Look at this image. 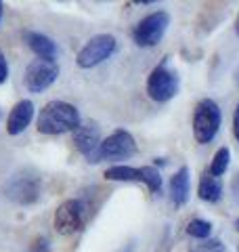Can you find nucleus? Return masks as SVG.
Wrapping results in <instances>:
<instances>
[{"label": "nucleus", "mask_w": 239, "mask_h": 252, "mask_svg": "<svg viewBox=\"0 0 239 252\" xmlns=\"http://www.w3.org/2000/svg\"><path fill=\"white\" fill-rule=\"evenodd\" d=\"M231 191H233V195L239 200V175H235L233 181H231Z\"/></svg>", "instance_id": "22"}, {"label": "nucleus", "mask_w": 239, "mask_h": 252, "mask_svg": "<svg viewBox=\"0 0 239 252\" xmlns=\"http://www.w3.org/2000/svg\"><path fill=\"white\" fill-rule=\"evenodd\" d=\"M107 181H118V183H143V168H132V166H109L105 170Z\"/></svg>", "instance_id": "15"}, {"label": "nucleus", "mask_w": 239, "mask_h": 252, "mask_svg": "<svg viewBox=\"0 0 239 252\" xmlns=\"http://www.w3.org/2000/svg\"><path fill=\"white\" fill-rule=\"evenodd\" d=\"M222 122V114L216 101L212 99H202L195 105L193 112V137L199 145L212 143V139L218 135Z\"/></svg>", "instance_id": "3"}, {"label": "nucleus", "mask_w": 239, "mask_h": 252, "mask_svg": "<svg viewBox=\"0 0 239 252\" xmlns=\"http://www.w3.org/2000/svg\"><path fill=\"white\" fill-rule=\"evenodd\" d=\"M143 183L147 185L151 193L162 191V175L155 166H143Z\"/></svg>", "instance_id": "18"}, {"label": "nucleus", "mask_w": 239, "mask_h": 252, "mask_svg": "<svg viewBox=\"0 0 239 252\" xmlns=\"http://www.w3.org/2000/svg\"><path fill=\"white\" fill-rule=\"evenodd\" d=\"M6 78H9V63H6L4 53L0 51V84H2Z\"/></svg>", "instance_id": "20"}, {"label": "nucleus", "mask_w": 239, "mask_h": 252, "mask_svg": "<svg viewBox=\"0 0 239 252\" xmlns=\"http://www.w3.org/2000/svg\"><path fill=\"white\" fill-rule=\"evenodd\" d=\"M233 78H235V84H237V86H239V67H237V69H235V76H233Z\"/></svg>", "instance_id": "23"}, {"label": "nucleus", "mask_w": 239, "mask_h": 252, "mask_svg": "<svg viewBox=\"0 0 239 252\" xmlns=\"http://www.w3.org/2000/svg\"><path fill=\"white\" fill-rule=\"evenodd\" d=\"M0 19H2V2H0Z\"/></svg>", "instance_id": "26"}, {"label": "nucleus", "mask_w": 239, "mask_h": 252, "mask_svg": "<svg viewBox=\"0 0 239 252\" xmlns=\"http://www.w3.org/2000/svg\"><path fill=\"white\" fill-rule=\"evenodd\" d=\"M179 86H180V80H179V74L170 69L168 65V57H166L157 67H153V72L149 74L147 78V94L151 101L155 103H166L170 101L174 94L179 93Z\"/></svg>", "instance_id": "4"}, {"label": "nucleus", "mask_w": 239, "mask_h": 252, "mask_svg": "<svg viewBox=\"0 0 239 252\" xmlns=\"http://www.w3.org/2000/svg\"><path fill=\"white\" fill-rule=\"evenodd\" d=\"M229 160H231V152H229V147H220L216 154H214L212 158V162H210V166H208V172L214 177H222L227 172L229 168Z\"/></svg>", "instance_id": "16"}, {"label": "nucleus", "mask_w": 239, "mask_h": 252, "mask_svg": "<svg viewBox=\"0 0 239 252\" xmlns=\"http://www.w3.org/2000/svg\"><path fill=\"white\" fill-rule=\"evenodd\" d=\"M23 40L36 53L38 59H44V61L57 59L59 49H57V42H55L51 36H44V34H40V32H23Z\"/></svg>", "instance_id": "12"}, {"label": "nucleus", "mask_w": 239, "mask_h": 252, "mask_svg": "<svg viewBox=\"0 0 239 252\" xmlns=\"http://www.w3.org/2000/svg\"><path fill=\"white\" fill-rule=\"evenodd\" d=\"M222 193H225V183H222V179L214 177V175H210V172L206 170L202 175V179H199L197 195L204 202H208V204H216L222 198Z\"/></svg>", "instance_id": "14"}, {"label": "nucleus", "mask_w": 239, "mask_h": 252, "mask_svg": "<svg viewBox=\"0 0 239 252\" xmlns=\"http://www.w3.org/2000/svg\"><path fill=\"white\" fill-rule=\"evenodd\" d=\"M59 67L55 61H44V59H34L26 67L23 74V84L30 93H42L57 80Z\"/></svg>", "instance_id": "8"}, {"label": "nucleus", "mask_w": 239, "mask_h": 252, "mask_svg": "<svg viewBox=\"0 0 239 252\" xmlns=\"http://www.w3.org/2000/svg\"><path fill=\"white\" fill-rule=\"evenodd\" d=\"M36 126H38V132H42V135L74 132L80 126V114L67 101H49L40 109Z\"/></svg>", "instance_id": "1"}, {"label": "nucleus", "mask_w": 239, "mask_h": 252, "mask_svg": "<svg viewBox=\"0 0 239 252\" xmlns=\"http://www.w3.org/2000/svg\"><path fill=\"white\" fill-rule=\"evenodd\" d=\"M237 252H239V248H237Z\"/></svg>", "instance_id": "27"}, {"label": "nucleus", "mask_w": 239, "mask_h": 252, "mask_svg": "<svg viewBox=\"0 0 239 252\" xmlns=\"http://www.w3.org/2000/svg\"><path fill=\"white\" fill-rule=\"evenodd\" d=\"M84 220H86V204L82 200H65L59 204V208L55 210V219H53V225H55V231L61 233V235H71L80 231L84 227Z\"/></svg>", "instance_id": "7"}, {"label": "nucleus", "mask_w": 239, "mask_h": 252, "mask_svg": "<svg viewBox=\"0 0 239 252\" xmlns=\"http://www.w3.org/2000/svg\"><path fill=\"white\" fill-rule=\"evenodd\" d=\"M233 135H235V139L239 141V103H237V107H235V116H233Z\"/></svg>", "instance_id": "21"}, {"label": "nucleus", "mask_w": 239, "mask_h": 252, "mask_svg": "<svg viewBox=\"0 0 239 252\" xmlns=\"http://www.w3.org/2000/svg\"><path fill=\"white\" fill-rule=\"evenodd\" d=\"M170 26V15L166 11H155L143 17L132 32V40L141 49H153L159 44V40L164 38L166 30Z\"/></svg>", "instance_id": "5"}, {"label": "nucleus", "mask_w": 239, "mask_h": 252, "mask_svg": "<svg viewBox=\"0 0 239 252\" xmlns=\"http://www.w3.org/2000/svg\"><path fill=\"white\" fill-rule=\"evenodd\" d=\"M116 49H118V42L111 34H97L78 51L76 63L82 69H90L94 65H99V63H103L105 59H109L116 53Z\"/></svg>", "instance_id": "6"}, {"label": "nucleus", "mask_w": 239, "mask_h": 252, "mask_svg": "<svg viewBox=\"0 0 239 252\" xmlns=\"http://www.w3.org/2000/svg\"><path fill=\"white\" fill-rule=\"evenodd\" d=\"M134 154H137V141L124 128L114 130L107 139L101 141V149H99L101 162L103 160H126V158H132Z\"/></svg>", "instance_id": "9"}, {"label": "nucleus", "mask_w": 239, "mask_h": 252, "mask_svg": "<svg viewBox=\"0 0 239 252\" xmlns=\"http://www.w3.org/2000/svg\"><path fill=\"white\" fill-rule=\"evenodd\" d=\"M191 193V172L187 166L179 168V172H174L170 179V200L174 206H185Z\"/></svg>", "instance_id": "13"}, {"label": "nucleus", "mask_w": 239, "mask_h": 252, "mask_svg": "<svg viewBox=\"0 0 239 252\" xmlns=\"http://www.w3.org/2000/svg\"><path fill=\"white\" fill-rule=\"evenodd\" d=\"M235 229H237V233H239V219L235 220Z\"/></svg>", "instance_id": "25"}, {"label": "nucleus", "mask_w": 239, "mask_h": 252, "mask_svg": "<svg viewBox=\"0 0 239 252\" xmlns=\"http://www.w3.org/2000/svg\"><path fill=\"white\" fill-rule=\"evenodd\" d=\"M235 32H237V36H239V15H237V19H235Z\"/></svg>", "instance_id": "24"}, {"label": "nucleus", "mask_w": 239, "mask_h": 252, "mask_svg": "<svg viewBox=\"0 0 239 252\" xmlns=\"http://www.w3.org/2000/svg\"><path fill=\"white\" fill-rule=\"evenodd\" d=\"M74 145L80 154H82L90 164L101 162L99 149H101V132L99 126L92 122L80 124L78 128L74 130Z\"/></svg>", "instance_id": "10"}, {"label": "nucleus", "mask_w": 239, "mask_h": 252, "mask_svg": "<svg viewBox=\"0 0 239 252\" xmlns=\"http://www.w3.org/2000/svg\"><path fill=\"white\" fill-rule=\"evenodd\" d=\"M2 193L6 200H11L19 206H30V204H36L40 200V193H42V181L36 172L31 170H19L11 175L4 181L2 185Z\"/></svg>", "instance_id": "2"}, {"label": "nucleus", "mask_w": 239, "mask_h": 252, "mask_svg": "<svg viewBox=\"0 0 239 252\" xmlns=\"http://www.w3.org/2000/svg\"><path fill=\"white\" fill-rule=\"evenodd\" d=\"M187 233L195 240H208L212 233V223L204 219H191L187 223Z\"/></svg>", "instance_id": "17"}, {"label": "nucleus", "mask_w": 239, "mask_h": 252, "mask_svg": "<svg viewBox=\"0 0 239 252\" xmlns=\"http://www.w3.org/2000/svg\"><path fill=\"white\" fill-rule=\"evenodd\" d=\"M189 252H227V248L220 240H206V242L193 244L189 248Z\"/></svg>", "instance_id": "19"}, {"label": "nucleus", "mask_w": 239, "mask_h": 252, "mask_svg": "<svg viewBox=\"0 0 239 252\" xmlns=\"http://www.w3.org/2000/svg\"><path fill=\"white\" fill-rule=\"evenodd\" d=\"M31 118H34V103L30 99H21L13 105L9 118H6V132L9 135H21L30 126Z\"/></svg>", "instance_id": "11"}]
</instances>
